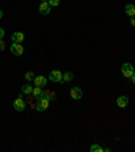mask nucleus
Returning <instances> with one entry per match:
<instances>
[{
  "label": "nucleus",
  "instance_id": "nucleus-1",
  "mask_svg": "<svg viewBox=\"0 0 135 152\" xmlns=\"http://www.w3.org/2000/svg\"><path fill=\"white\" fill-rule=\"evenodd\" d=\"M49 102L50 100L46 99V98H39V99L37 100V105H35V109H37V111H43L46 110V109L49 107Z\"/></svg>",
  "mask_w": 135,
  "mask_h": 152
},
{
  "label": "nucleus",
  "instance_id": "nucleus-2",
  "mask_svg": "<svg viewBox=\"0 0 135 152\" xmlns=\"http://www.w3.org/2000/svg\"><path fill=\"white\" fill-rule=\"evenodd\" d=\"M62 72L58 69H54V71H51L50 75H49V79H50L51 82H54V83H61L62 82Z\"/></svg>",
  "mask_w": 135,
  "mask_h": 152
},
{
  "label": "nucleus",
  "instance_id": "nucleus-3",
  "mask_svg": "<svg viewBox=\"0 0 135 152\" xmlns=\"http://www.w3.org/2000/svg\"><path fill=\"white\" fill-rule=\"evenodd\" d=\"M70 98L74 100H78L83 98V90L80 87H72L70 90Z\"/></svg>",
  "mask_w": 135,
  "mask_h": 152
},
{
  "label": "nucleus",
  "instance_id": "nucleus-4",
  "mask_svg": "<svg viewBox=\"0 0 135 152\" xmlns=\"http://www.w3.org/2000/svg\"><path fill=\"white\" fill-rule=\"evenodd\" d=\"M24 52V48L22 46V44H12L11 45V53L15 56H22Z\"/></svg>",
  "mask_w": 135,
  "mask_h": 152
},
{
  "label": "nucleus",
  "instance_id": "nucleus-5",
  "mask_svg": "<svg viewBox=\"0 0 135 152\" xmlns=\"http://www.w3.org/2000/svg\"><path fill=\"white\" fill-rule=\"evenodd\" d=\"M50 7L51 6L48 3V1H42V3L39 4V12L42 15H49L50 14V11H51Z\"/></svg>",
  "mask_w": 135,
  "mask_h": 152
},
{
  "label": "nucleus",
  "instance_id": "nucleus-6",
  "mask_svg": "<svg viewBox=\"0 0 135 152\" xmlns=\"http://www.w3.org/2000/svg\"><path fill=\"white\" fill-rule=\"evenodd\" d=\"M11 40L15 44H20V42L24 41V34H23L22 31H16V33H14L11 35Z\"/></svg>",
  "mask_w": 135,
  "mask_h": 152
},
{
  "label": "nucleus",
  "instance_id": "nucleus-7",
  "mask_svg": "<svg viewBox=\"0 0 135 152\" xmlns=\"http://www.w3.org/2000/svg\"><path fill=\"white\" fill-rule=\"evenodd\" d=\"M24 107H26V105H24V102H23V99H22V97H19L18 99H15V102H14V109L16 111H23L24 110Z\"/></svg>",
  "mask_w": 135,
  "mask_h": 152
},
{
  "label": "nucleus",
  "instance_id": "nucleus-8",
  "mask_svg": "<svg viewBox=\"0 0 135 152\" xmlns=\"http://www.w3.org/2000/svg\"><path fill=\"white\" fill-rule=\"evenodd\" d=\"M116 105L119 106V107H122V109L127 107V106H128V98L124 97V95L119 97V98H118V100H116Z\"/></svg>",
  "mask_w": 135,
  "mask_h": 152
},
{
  "label": "nucleus",
  "instance_id": "nucleus-9",
  "mask_svg": "<svg viewBox=\"0 0 135 152\" xmlns=\"http://www.w3.org/2000/svg\"><path fill=\"white\" fill-rule=\"evenodd\" d=\"M34 83H35L37 87H45L46 83H48V80H46L45 76H37V78H34Z\"/></svg>",
  "mask_w": 135,
  "mask_h": 152
},
{
  "label": "nucleus",
  "instance_id": "nucleus-10",
  "mask_svg": "<svg viewBox=\"0 0 135 152\" xmlns=\"http://www.w3.org/2000/svg\"><path fill=\"white\" fill-rule=\"evenodd\" d=\"M34 95V98H37V99H39V98L43 97V91H42V87H37L35 86V88H33V93H31Z\"/></svg>",
  "mask_w": 135,
  "mask_h": 152
},
{
  "label": "nucleus",
  "instance_id": "nucleus-11",
  "mask_svg": "<svg viewBox=\"0 0 135 152\" xmlns=\"http://www.w3.org/2000/svg\"><path fill=\"white\" fill-rule=\"evenodd\" d=\"M124 11H126V14H127L128 16H135V7L132 4H127L126 8H124Z\"/></svg>",
  "mask_w": 135,
  "mask_h": 152
},
{
  "label": "nucleus",
  "instance_id": "nucleus-12",
  "mask_svg": "<svg viewBox=\"0 0 135 152\" xmlns=\"http://www.w3.org/2000/svg\"><path fill=\"white\" fill-rule=\"evenodd\" d=\"M73 72H65V74L62 75V82H72L73 80Z\"/></svg>",
  "mask_w": 135,
  "mask_h": 152
},
{
  "label": "nucleus",
  "instance_id": "nucleus-13",
  "mask_svg": "<svg viewBox=\"0 0 135 152\" xmlns=\"http://www.w3.org/2000/svg\"><path fill=\"white\" fill-rule=\"evenodd\" d=\"M22 93H24L26 95H29V94L33 93V87H31L30 84H24V86L22 87Z\"/></svg>",
  "mask_w": 135,
  "mask_h": 152
},
{
  "label": "nucleus",
  "instance_id": "nucleus-14",
  "mask_svg": "<svg viewBox=\"0 0 135 152\" xmlns=\"http://www.w3.org/2000/svg\"><path fill=\"white\" fill-rule=\"evenodd\" d=\"M135 69H126V71H122V74H123L124 78H127V79H131V76L134 75Z\"/></svg>",
  "mask_w": 135,
  "mask_h": 152
},
{
  "label": "nucleus",
  "instance_id": "nucleus-15",
  "mask_svg": "<svg viewBox=\"0 0 135 152\" xmlns=\"http://www.w3.org/2000/svg\"><path fill=\"white\" fill-rule=\"evenodd\" d=\"M103 151V148L100 147V145H97V144H93L91 147V152H101Z\"/></svg>",
  "mask_w": 135,
  "mask_h": 152
},
{
  "label": "nucleus",
  "instance_id": "nucleus-16",
  "mask_svg": "<svg viewBox=\"0 0 135 152\" xmlns=\"http://www.w3.org/2000/svg\"><path fill=\"white\" fill-rule=\"evenodd\" d=\"M126 69H134L132 64L131 63H124L123 65H122V71H126Z\"/></svg>",
  "mask_w": 135,
  "mask_h": 152
},
{
  "label": "nucleus",
  "instance_id": "nucleus-17",
  "mask_svg": "<svg viewBox=\"0 0 135 152\" xmlns=\"http://www.w3.org/2000/svg\"><path fill=\"white\" fill-rule=\"evenodd\" d=\"M59 1H61V0H49L48 3L50 4V6H53V7H57L59 4Z\"/></svg>",
  "mask_w": 135,
  "mask_h": 152
},
{
  "label": "nucleus",
  "instance_id": "nucleus-18",
  "mask_svg": "<svg viewBox=\"0 0 135 152\" xmlns=\"http://www.w3.org/2000/svg\"><path fill=\"white\" fill-rule=\"evenodd\" d=\"M24 76H26V79H27V80H34V74L31 72V71H30V72H27Z\"/></svg>",
  "mask_w": 135,
  "mask_h": 152
},
{
  "label": "nucleus",
  "instance_id": "nucleus-19",
  "mask_svg": "<svg viewBox=\"0 0 135 152\" xmlns=\"http://www.w3.org/2000/svg\"><path fill=\"white\" fill-rule=\"evenodd\" d=\"M4 49H6V44L3 42V40H0V52L4 50Z\"/></svg>",
  "mask_w": 135,
  "mask_h": 152
},
{
  "label": "nucleus",
  "instance_id": "nucleus-20",
  "mask_svg": "<svg viewBox=\"0 0 135 152\" xmlns=\"http://www.w3.org/2000/svg\"><path fill=\"white\" fill-rule=\"evenodd\" d=\"M4 37V30H3V27H0V40Z\"/></svg>",
  "mask_w": 135,
  "mask_h": 152
},
{
  "label": "nucleus",
  "instance_id": "nucleus-21",
  "mask_svg": "<svg viewBox=\"0 0 135 152\" xmlns=\"http://www.w3.org/2000/svg\"><path fill=\"white\" fill-rule=\"evenodd\" d=\"M130 23H131V26H135V16H131V21H130Z\"/></svg>",
  "mask_w": 135,
  "mask_h": 152
},
{
  "label": "nucleus",
  "instance_id": "nucleus-22",
  "mask_svg": "<svg viewBox=\"0 0 135 152\" xmlns=\"http://www.w3.org/2000/svg\"><path fill=\"white\" fill-rule=\"evenodd\" d=\"M131 80H132V83H134V84H135V72H134V75H132V76H131Z\"/></svg>",
  "mask_w": 135,
  "mask_h": 152
},
{
  "label": "nucleus",
  "instance_id": "nucleus-23",
  "mask_svg": "<svg viewBox=\"0 0 135 152\" xmlns=\"http://www.w3.org/2000/svg\"><path fill=\"white\" fill-rule=\"evenodd\" d=\"M3 18V11H1V10H0V19Z\"/></svg>",
  "mask_w": 135,
  "mask_h": 152
},
{
  "label": "nucleus",
  "instance_id": "nucleus-24",
  "mask_svg": "<svg viewBox=\"0 0 135 152\" xmlns=\"http://www.w3.org/2000/svg\"><path fill=\"white\" fill-rule=\"evenodd\" d=\"M41 1H49V0H41Z\"/></svg>",
  "mask_w": 135,
  "mask_h": 152
}]
</instances>
